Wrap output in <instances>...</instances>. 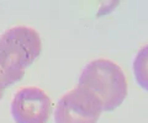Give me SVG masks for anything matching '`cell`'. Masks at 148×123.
<instances>
[{"label": "cell", "instance_id": "cell-6", "mask_svg": "<svg viewBox=\"0 0 148 123\" xmlns=\"http://www.w3.org/2000/svg\"><path fill=\"white\" fill-rule=\"evenodd\" d=\"M3 95H4V92H0V100L3 99Z\"/></svg>", "mask_w": 148, "mask_h": 123}, {"label": "cell", "instance_id": "cell-2", "mask_svg": "<svg viewBox=\"0 0 148 123\" xmlns=\"http://www.w3.org/2000/svg\"><path fill=\"white\" fill-rule=\"evenodd\" d=\"M78 85L90 90L103 102L104 111H114L127 96L128 85L123 70L110 59L99 58L86 64Z\"/></svg>", "mask_w": 148, "mask_h": 123}, {"label": "cell", "instance_id": "cell-4", "mask_svg": "<svg viewBox=\"0 0 148 123\" xmlns=\"http://www.w3.org/2000/svg\"><path fill=\"white\" fill-rule=\"evenodd\" d=\"M10 112L15 123H47L52 113V101L42 89L25 86L14 95Z\"/></svg>", "mask_w": 148, "mask_h": 123}, {"label": "cell", "instance_id": "cell-3", "mask_svg": "<svg viewBox=\"0 0 148 123\" xmlns=\"http://www.w3.org/2000/svg\"><path fill=\"white\" fill-rule=\"evenodd\" d=\"M104 106L100 99L77 85L58 100L54 108L56 123H98Z\"/></svg>", "mask_w": 148, "mask_h": 123}, {"label": "cell", "instance_id": "cell-5", "mask_svg": "<svg viewBox=\"0 0 148 123\" xmlns=\"http://www.w3.org/2000/svg\"><path fill=\"white\" fill-rule=\"evenodd\" d=\"M133 74L137 84L143 90L148 91V44L137 52L133 60Z\"/></svg>", "mask_w": 148, "mask_h": 123}, {"label": "cell", "instance_id": "cell-1", "mask_svg": "<svg viewBox=\"0 0 148 123\" xmlns=\"http://www.w3.org/2000/svg\"><path fill=\"white\" fill-rule=\"evenodd\" d=\"M42 41L29 26H15L0 35V92L18 83L40 57Z\"/></svg>", "mask_w": 148, "mask_h": 123}]
</instances>
